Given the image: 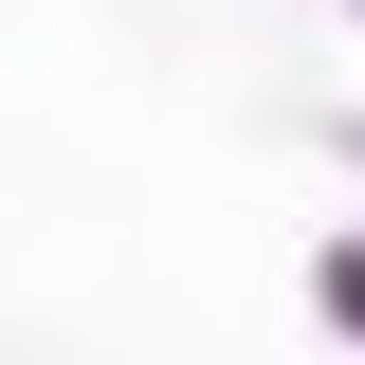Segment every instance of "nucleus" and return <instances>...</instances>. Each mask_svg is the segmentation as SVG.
<instances>
[{
    "label": "nucleus",
    "instance_id": "f257e3e1",
    "mask_svg": "<svg viewBox=\"0 0 365 365\" xmlns=\"http://www.w3.org/2000/svg\"><path fill=\"white\" fill-rule=\"evenodd\" d=\"M329 292H347V311H365V237H347V256H329Z\"/></svg>",
    "mask_w": 365,
    "mask_h": 365
}]
</instances>
